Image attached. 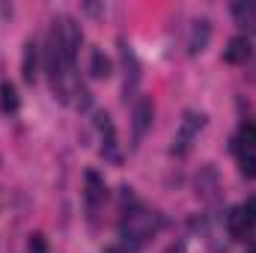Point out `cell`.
Instances as JSON below:
<instances>
[{
    "label": "cell",
    "mask_w": 256,
    "mask_h": 253,
    "mask_svg": "<svg viewBox=\"0 0 256 253\" xmlns=\"http://www.w3.org/2000/svg\"><path fill=\"white\" fill-rule=\"evenodd\" d=\"M158 218L140 206H134L131 212H122V220H120V236H122V244L126 248H143L155 232H158Z\"/></svg>",
    "instance_id": "1"
},
{
    "label": "cell",
    "mask_w": 256,
    "mask_h": 253,
    "mask_svg": "<svg viewBox=\"0 0 256 253\" xmlns=\"http://www.w3.org/2000/svg\"><path fill=\"white\" fill-rule=\"evenodd\" d=\"M202 126H206V114L185 110V116L179 122V131L173 137V155H188V149H191V143L196 140V134L202 131Z\"/></svg>",
    "instance_id": "2"
},
{
    "label": "cell",
    "mask_w": 256,
    "mask_h": 253,
    "mask_svg": "<svg viewBox=\"0 0 256 253\" xmlns=\"http://www.w3.org/2000/svg\"><path fill=\"white\" fill-rule=\"evenodd\" d=\"M152 116H155V104L152 98H137L134 102V110H131V131H134V140L140 143L146 137V131L152 128Z\"/></svg>",
    "instance_id": "3"
},
{
    "label": "cell",
    "mask_w": 256,
    "mask_h": 253,
    "mask_svg": "<svg viewBox=\"0 0 256 253\" xmlns=\"http://www.w3.org/2000/svg\"><path fill=\"white\" fill-rule=\"evenodd\" d=\"M120 57H122V68H126V98H128L140 86V63H137V57H134V51H131V45L126 39H120Z\"/></svg>",
    "instance_id": "4"
},
{
    "label": "cell",
    "mask_w": 256,
    "mask_h": 253,
    "mask_svg": "<svg viewBox=\"0 0 256 253\" xmlns=\"http://www.w3.org/2000/svg\"><path fill=\"white\" fill-rule=\"evenodd\" d=\"M84 185H86V212H90V218H96V212H98V206L104 200V179L96 170H86Z\"/></svg>",
    "instance_id": "5"
},
{
    "label": "cell",
    "mask_w": 256,
    "mask_h": 253,
    "mask_svg": "<svg viewBox=\"0 0 256 253\" xmlns=\"http://www.w3.org/2000/svg\"><path fill=\"white\" fill-rule=\"evenodd\" d=\"M208 39H212V21L208 18H196L191 27V39H188V54L196 57L208 48Z\"/></svg>",
    "instance_id": "6"
},
{
    "label": "cell",
    "mask_w": 256,
    "mask_h": 253,
    "mask_svg": "<svg viewBox=\"0 0 256 253\" xmlns=\"http://www.w3.org/2000/svg\"><path fill=\"white\" fill-rule=\"evenodd\" d=\"M36 72H39V48H36L33 39H27L24 42V54H21V78H24V84H33Z\"/></svg>",
    "instance_id": "7"
},
{
    "label": "cell",
    "mask_w": 256,
    "mask_h": 253,
    "mask_svg": "<svg viewBox=\"0 0 256 253\" xmlns=\"http://www.w3.org/2000/svg\"><path fill=\"white\" fill-rule=\"evenodd\" d=\"M248 57H250V42H248V36H232V39L226 42V48H224V60L230 66H238V63H248Z\"/></svg>",
    "instance_id": "8"
},
{
    "label": "cell",
    "mask_w": 256,
    "mask_h": 253,
    "mask_svg": "<svg viewBox=\"0 0 256 253\" xmlns=\"http://www.w3.org/2000/svg\"><path fill=\"white\" fill-rule=\"evenodd\" d=\"M110 72H114L110 57H108L102 48H92V54H90V74H92L96 80H108V78H110Z\"/></svg>",
    "instance_id": "9"
},
{
    "label": "cell",
    "mask_w": 256,
    "mask_h": 253,
    "mask_svg": "<svg viewBox=\"0 0 256 253\" xmlns=\"http://www.w3.org/2000/svg\"><path fill=\"white\" fill-rule=\"evenodd\" d=\"M226 226H230V232H232L236 238H248L254 220H248V214H244L242 208H232V212L226 214Z\"/></svg>",
    "instance_id": "10"
},
{
    "label": "cell",
    "mask_w": 256,
    "mask_h": 253,
    "mask_svg": "<svg viewBox=\"0 0 256 253\" xmlns=\"http://www.w3.org/2000/svg\"><path fill=\"white\" fill-rule=\"evenodd\" d=\"M21 98H18V90L9 84V80H0V114L3 116H12L18 110Z\"/></svg>",
    "instance_id": "11"
},
{
    "label": "cell",
    "mask_w": 256,
    "mask_h": 253,
    "mask_svg": "<svg viewBox=\"0 0 256 253\" xmlns=\"http://www.w3.org/2000/svg\"><path fill=\"white\" fill-rule=\"evenodd\" d=\"M214 190H218V176H214V170L212 167H202L200 170V176H196V196H202V200H214Z\"/></svg>",
    "instance_id": "12"
},
{
    "label": "cell",
    "mask_w": 256,
    "mask_h": 253,
    "mask_svg": "<svg viewBox=\"0 0 256 253\" xmlns=\"http://www.w3.org/2000/svg\"><path fill=\"white\" fill-rule=\"evenodd\" d=\"M232 18L238 27H256V3H250V0L232 3Z\"/></svg>",
    "instance_id": "13"
},
{
    "label": "cell",
    "mask_w": 256,
    "mask_h": 253,
    "mask_svg": "<svg viewBox=\"0 0 256 253\" xmlns=\"http://www.w3.org/2000/svg\"><path fill=\"white\" fill-rule=\"evenodd\" d=\"M238 140L248 146V152H256V126H254V122H244V126H242Z\"/></svg>",
    "instance_id": "14"
},
{
    "label": "cell",
    "mask_w": 256,
    "mask_h": 253,
    "mask_svg": "<svg viewBox=\"0 0 256 253\" xmlns=\"http://www.w3.org/2000/svg\"><path fill=\"white\" fill-rule=\"evenodd\" d=\"M242 176L244 179H256V152H244L242 155Z\"/></svg>",
    "instance_id": "15"
},
{
    "label": "cell",
    "mask_w": 256,
    "mask_h": 253,
    "mask_svg": "<svg viewBox=\"0 0 256 253\" xmlns=\"http://www.w3.org/2000/svg\"><path fill=\"white\" fill-rule=\"evenodd\" d=\"M27 253H48V242L42 232H33L30 242H27Z\"/></svg>",
    "instance_id": "16"
},
{
    "label": "cell",
    "mask_w": 256,
    "mask_h": 253,
    "mask_svg": "<svg viewBox=\"0 0 256 253\" xmlns=\"http://www.w3.org/2000/svg\"><path fill=\"white\" fill-rule=\"evenodd\" d=\"M242 212L248 214V220H254V224H256V196H250V200L242 206Z\"/></svg>",
    "instance_id": "17"
},
{
    "label": "cell",
    "mask_w": 256,
    "mask_h": 253,
    "mask_svg": "<svg viewBox=\"0 0 256 253\" xmlns=\"http://www.w3.org/2000/svg\"><path fill=\"white\" fill-rule=\"evenodd\" d=\"M164 253H185V248H182V244H173V248H167Z\"/></svg>",
    "instance_id": "18"
}]
</instances>
